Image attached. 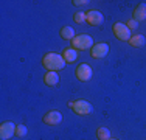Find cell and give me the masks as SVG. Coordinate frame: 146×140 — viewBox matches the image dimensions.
Here are the masks:
<instances>
[{"label": "cell", "instance_id": "6da1fadb", "mask_svg": "<svg viewBox=\"0 0 146 140\" xmlns=\"http://www.w3.org/2000/svg\"><path fill=\"white\" fill-rule=\"evenodd\" d=\"M42 65L48 72H56L65 67V59L59 53H47L42 58Z\"/></svg>", "mask_w": 146, "mask_h": 140}, {"label": "cell", "instance_id": "7a4b0ae2", "mask_svg": "<svg viewBox=\"0 0 146 140\" xmlns=\"http://www.w3.org/2000/svg\"><path fill=\"white\" fill-rule=\"evenodd\" d=\"M72 45L75 50H89V48L93 47V39L89 34H78L72 41Z\"/></svg>", "mask_w": 146, "mask_h": 140}, {"label": "cell", "instance_id": "3957f363", "mask_svg": "<svg viewBox=\"0 0 146 140\" xmlns=\"http://www.w3.org/2000/svg\"><path fill=\"white\" fill-rule=\"evenodd\" d=\"M68 107H72L73 111L78 115H89L92 112V104L86 100H76V101H70Z\"/></svg>", "mask_w": 146, "mask_h": 140}, {"label": "cell", "instance_id": "277c9868", "mask_svg": "<svg viewBox=\"0 0 146 140\" xmlns=\"http://www.w3.org/2000/svg\"><path fill=\"white\" fill-rule=\"evenodd\" d=\"M113 33H115V36L120 41H129L132 37L131 30L127 28V25H124V23H121V22H117L115 25H113Z\"/></svg>", "mask_w": 146, "mask_h": 140}, {"label": "cell", "instance_id": "5b68a950", "mask_svg": "<svg viewBox=\"0 0 146 140\" xmlns=\"http://www.w3.org/2000/svg\"><path fill=\"white\" fill-rule=\"evenodd\" d=\"M16 134V125L11 121H5L0 126V139L2 140H9Z\"/></svg>", "mask_w": 146, "mask_h": 140}, {"label": "cell", "instance_id": "8992f818", "mask_svg": "<svg viewBox=\"0 0 146 140\" xmlns=\"http://www.w3.org/2000/svg\"><path fill=\"white\" fill-rule=\"evenodd\" d=\"M107 53H109V45L104 44V42L95 44L92 48H90V55H92V58H95V59H101Z\"/></svg>", "mask_w": 146, "mask_h": 140}, {"label": "cell", "instance_id": "52a82bcc", "mask_svg": "<svg viewBox=\"0 0 146 140\" xmlns=\"http://www.w3.org/2000/svg\"><path fill=\"white\" fill-rule=\"evenodd\" d=\"M76 78L79 81H89L92 78V67L89 64H79L76 67Z\"/></svg>", "mask_w": 146, "mask_h": 140}, {"label": "cell", "instance_id": "ba28073f", "mask_svg": "<svg viewBox=\"0 0 146 140\" xmlns=\"http://www.w3.org/2000/svg\"><path fill=\"white\" fill-rule=\"evenodd\" d=\"M42 121L47 123V125H50V126H56L62 121V114L58 112V111H50V112H47V114L44 115Z\"/></svg>", "mask_w": 146, "mask_h": 140}, {"label": "cell", "instance_id": "9c48e42d", "mask_svg": "<svg viewBox=\"0 0 146 140\" xmlns=\"http://www.w3.org/2000/svg\"><path fill=\"white\" fill-rule=\"evenodd\" d=\"M87 22L92 27H98V25H101V23L104 22V17H103V14L100 13V11L92 9V11L87 13Z\"/></svg>", "mask_w": 146, "mask_h": 140}, {"label": "cell", "instance_id": "30bf717a", "mask_svg": "<svg viewBox=\"0 0 146 140\" xmlns=\"http://www.w3.org/2000/svg\"><path fill=\"white\" fill-rule=\"evenodd\" d=\"M134 20L135 22H141L146 20V3H140L134 11Z\"/></svg>", "mask_w": 146, "mask_h": 140}, {"label": "cell", "instance_id": "8fae6325", "mask_svg": "<svg viewBox=\"0 0 146 140\" xmlns=\"http://www.w3.org/2000/svg\"><path fill=\"white\" fill-rule=\"evenodd\" d=\"M44 83L47 84V86H50V87L56 86V84L59 83V75L56 72H47L45 76H44Z\"/></svg>", "mask_w": 146, "mask_h": 140}, {"label": "cell", "instance_id": "7c38bea8", "mask_svg": "<svg viewBox=\"0 0 146 140\" xmlns=\"http://www.w3.org/2000/svg\"><path fill=\"white\" fill-rule=\"evenodd\" d=\"M129 44L132 45V47H143V45L146 44V37L143 36V34H134V36L129 39Z\"/></svg>", "mask_w": 146, "mask_h": 140}, {"label": "cell", "instance_id": "4fadbf2b", "mask_svg": "<svg viewBox=\"0 0 146 140\" xmlns=\"http://www.w3.org/2000/svg\"><path fill=\"white\" fill-rule=\"evenodd\" d=\"M62 58L65 59V62H73L78 58V53H76L75 48H65L64 53H62Z\"/></svg>", "mask_w": 146, "mask_h": 140}, {"label": "cell", "instance_id": "5bb4252c", "mask_svg": "<svg viewBox=\"0 0 146 140\" xmlns=\"http://www.w3.org/2000/svg\"><path fill=\"white\" fill-rule=\"evenodd\" d=\"M61 36L64 37V39H67V41H73L75 39V30H73L72 27H64L61 30Z\"/></svg>", "mask_w": 146, "mask_h": 140}, {"label": "cell", "instance_id": "9a60e30c", "mask_svg": "<svg viewBox=\"0 0 146 140\" xmlns=\"http://www.w3.org/2000/svg\"><path fill=\"white\" fill-rule=\"evenodd\" d=\"M96 137L100 140H109L110 139V132L107 128H100L98 131H96Z\"/></svg>", "mask_w": 146, "mask_h": 140}, {"label": "cell", "instance_id": "2e32d148", "mask_svg": "<svg viewBox=\"0 0 146 140\" xmlns=\"http://www.w3.org/2000/svg\"><path fill=\"white\" fill-rule=\"evenodd\" d=\"M73 19H75L76 23H84V22H87V14L82 13V11H76Z\"/></svg>", "mask_w": 146, "mask_h": 140}, {"label": "cell", "instance_id": "e0dca14e", "mask_svg": "<svg viewBox=\"0 0 146 140\" xmlns=\"http://www.w3.org/2000/svg\"><path fill=\"white\" fill-rule=\"evenodd\" d=\"M27 132H28V129H27V126H25V125H19V126H16V135H17V137H25Z\"/></svg>", "mask_w": 146, "mask_h": 140}, {"label": "cell", "instance_id": "ac0fdd59", "mask_svg": "<svg viewBox=\"0 0 146 140\" xmlns=\"http://www.w3.org/2000/svg\"><path fill=\"white\" fill-rule=\"evenodd\" d=\"M137 25H138V22H135L134 19L127 22V28H129V30H131V28H137Z\"/></svg>", "mask_w": 146, "mask_h": 140}, {"label": "cell", "instance_id": "d6986e66", "mask_svg": "<svg viewBox=\"0 0 146 140\" xmlns=\"http://www.w3.org/2000/svg\"><path fill=\"white\" fill-rule=\"evenodd\" d=\"M87 0H75V2H73V5H87Z\"/></svg>", "mask_w": 146, "mask_h": 140}, {"label": "cell", "instance_id": "ffe728a7", "mask_svg": "<svg viewBox=\"0 0 146 140\" xmlns=\"http://www.w3.org/2000/svg\"><path fill=\"white\" fill-rule=\"evenodd\" d=\"M109 140H117V139H109Z\"/></svg>", "mask_w": 146, "mask_h": 140}]
</instances>
